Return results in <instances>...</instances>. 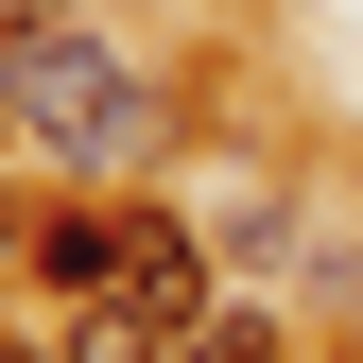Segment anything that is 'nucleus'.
<instances>
[{
  "instance_id": "nucleus-3",
  "label": "nucleus",
  "mask_w": 363,
  "mask_h": 363,
  "mask_svg": "<svg viewBox=\"0 0 363 363\" xmlns=\"http://www.w3.org/2000/svg\"><path fill=\"white\" fill-rule=\"evenodd\" d=\"M69 363H191V346H173L156 311H86V329H69Z\"/></svg>"
},
{
  "instance_id": "nucleus-4",
  "label": "nucleus",
  "mask_w": 363,
  "mask_h": 363,
  "mask_svg": "<svg viewBox=\"0 0 363 363\" xmlns=\"http://www.w3.org/2000/svg\"><path fill=\"white\" fill-rule=\"evenodd\" d=\"M191 363H294V346H277V311H208V329H191Z\"/></svg>"
},
{
  "instance_id": "nucleus-1",
  "label": "nucleus",
  "mask_w": 363,
  "mask_h": 363,
  "mask_svg": "<svg viewBox=\"0 0 363 363\" xmlns=\"http://www.w3.org/2000/svg\"><path fill=\"white\" fill-rule=\"evenodd\" d=\"M0 121H18L35 156H69V173H139L156 156V69L121 52L104 18H69V0H18L0 18Z\"/></svg>"
},
{
  "instance_id": "nucleus-2",
  "label": "nucleus",
  "mask_w": 363,
  "mask_h": 363,
  "mask_svg": "<svg viewBox=\"0 0 363 363\" xmlns=\"http://www.w3.org/2000/svg\"><path fill=\"white\" fill-rule=\"evenodd\" d=\"M121 242H139V208H35L18 277L52 294V311H104V294H121Z\"/></svg>"
},
{
  "instance_id": "nucleus-5",
  "label": "nucleus",
  "mask_w": 363,
  "mask_h": 363,
  "mask_svg": "<svg viewBox=\"0 0 363 363\" xmlns=\"http://www.w3.org/2000/svg\"><path fill=\"white\" fill-rule=\"evenodd\" d=\"M0 363H69V329H0Z\"/></svg>"
}]
</instances>
